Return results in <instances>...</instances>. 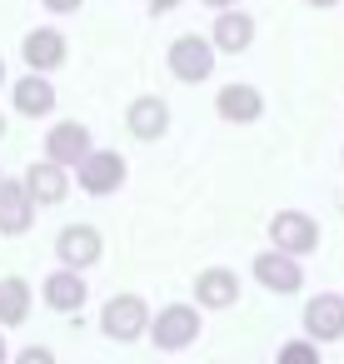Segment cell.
Instances as JSON below:
<instances>
[{
    "label": "cell",
    "mask_w": 344,
    "mask_h": 364,
    "mask_svg": "<svg viewBox=\"0 0 344 364\" xmlns=\"http://www.w3.org/2000/svg\"><path fill=\"white\" fill-rule=\"evenodd\" d=\"M215 60H220V50H215V41L210 36H175L170 41V55H165V65H170V75L180 80V85H205L210 75H215Z\"/></svg>",
    "instance_id": "1"
},
{
    "label": "cell",
    "mask_w": 344,
    "mask_h": 364,
    "mask_svg": "<svg viewBox=\"0 0 344 364\" xmlns=\"http://www.w3.org/2000/svg\"><path fill=\"white\" fill-rule=\"evenodd\" d=\"M150 344L165 349V354H180L200 339V309L195 304H165L160 314H150Z\"/></svg>",
    "instance_id": "2"
},
{
    "label": "cell",
    "mask_w": 344,
    "mask_h": 364,
    "mask_svg": "<svg viewBox=\"0 0 344 364\" xmlns=\"http://www.w3.org/2000/svg\"><path fill=\"white\" fill-rule=\"evenodd\" d=\"M150 329V304L140 294H110L105 309H100V334L115 339V344H135L140 334Z\"/></svg>",
    "instance_id": "3"
},
{
    "label": "cell",
    "mask_w": 344,
    "mask_h": 364,
    "mask_svg": "<svg viewBox=\"0 0 344 364\" xmlns=\"http://www.w3.org/2000/svg\"><path fill=\"white\" fill-rule=\"evenodd\" d=\"M75 185H80L85 195H95V200L115 195V190L125 185V155H120V150H90V155L75 165Z\"/></svg>",
    "instance_id": "4"
},
{
    "label": "cell",
    "mask_w": 344,
    "mask_h": 364,
    "mask_svg": "<svg viewBox=\"0 0 344 364\" xmlns=\"http://www.w3.org/2000/svg\"><path fill=\"white\" fill-rule=\"evenodd\" d=\"M269 245L274 250H284V255H314L319 250V225H314V215H304V210H279V215H269Z\"/></svg>",
    "instance_id": "5"
},
{
    "label": "cell",
    "mask_w": 344,
    "mask_h": 364,
    "mask_svg": "<svg viewBox=\"0 0 344 364\" xmlns=\"http://www.w3.org/2000/svg\"><path fill=\"white\" fill-rule=\"evenodd\" d=\"M249 274L269 289V294H299V284H304V269H299V259L294 255H284V250H264V255H254V264H249Z\"/></svg>",
    "instance_id": "6"
},
{
    "label": "cell",
    "mask_w": 344,
    "mask_h": 364,
    "mask_svg": "<svg viewBox=\"0 0 344 364\" xmlns=\"http://www.w3.org/2000/svg\"><path fill=\"white\" fill-rule=\"evenodd\" d=\"M100 255H105V240L95 225H65L55 235V259L70 269H90V264H100Z\"/></svg>",
    "instance_id": "7"
},
{
    "label": "cell",
    "mask_w": 344,
    "mask_h": 364,
    "mask_svg": "<svg viewBox=\"0 0 344 364\" xmlns=\"http://www.w3.org/2000/svg\"><path fill=\"white\" fill-rule=\"evenodd\" d=\"M41 299H45L55 314H80V309H85V299H90L85 269H70V264H60L55 274H45V284H41Z\"/></svg>",
    "instance_id": "8"
},
{
    "label": "cell",
    "mask_w": 344,
    "mask_h": 364,
    "mask_svg": "<svg viewBox=\"0 0 344 364\" xmlns=\"http://www.w3.org/2000/svg\"><path fill=\"white\" fill-rule=\"evenodd\" d=\"M65 55H70V41H65L55 26H41V31H31V36L21 41V60H26V70L50 75V70L65 65Z\"/></svg>",
    "instance_id": "9"
},
{
    "label": "cell",
    "mask_w": 344,
    "mask_h": 364,
    "mask_svg": "<svg viewBox=\"0 0 344 364\" xmlns=\"http://www.w3.org/2000/svg\"><path fill=\"white\" fill-rule=\"evenodd\" d=\"M304 334L314 344L344 339V294H309V304H304Z\"/></svg>",
    "instance_id": "10"
},
{
    "label": "cell",
    "mask_w": 344,
    "mask_h": 364,
    "mask_svg": "<svg viewBox=\"0 0 344 364\" xmlns=\"http://www.w3.org/2000/svg\"><path fill=\"white\" fill-rule=\"evenodd\" d=\"M90 150H95V145H90V130H85L80 120H55L50 135H45V160H55V165H65V170H75Z\"/></svg>",
    "instance_id": "11"
},
{
    "label": "cell",
    "mask_w": 344,
    "mask_h": 364,
    "mask_svg": "<svg viewBox=\"0 0 344 364\" xmlns=\"http://www.w3.org/2000/svg\"><path fill=\"white\" fill-rule=\"evenodd\" d=\"M210 41H215L220 55H244L254 46V16H244L240 6H225L210 26Z\"/></svg>",
    "instance_id": "12"
},
{
    "label": "cell",
    "mask_w": 344,
    "mask_h": 364,
    "mask_svg": "<svg viewBox=\"0 0 344 364\" xmlns=\"http://www.w3.org/2000/svg\"><path fill=\"white\" fill-rule=\"evenodd\" d=\"M26 195L36 200V205H60L65 195H70V185H75V175L65 170V165H55V160H36L31 170H26Z\"/></svg>",
    "instance_id": "13"
},
{
    "label": "cell",
    "mask_w": 344,
    "mask_h": 364,
    "mask_svg": "<svg viewBox=\"0 0 344 364\" xmlns=\"http://www.w3.org/2000/svg\"><path fill=\"white\" fill-rule=\"evenodd\" d=\"M11 100H16V115H26V120H41V115H55V85H50V75H41V70H31V75H21L16 85H11Z\"/></svg>",
    "instance_id": "14"
},
{
    "label": "cell",
    "mask_w": 344,
    "mask_h": 364,
    "mask_svg": "<svg viewBox=\"0 0 344 364\" xmlns=\"http://www.w3.org/2000/svg\"><path fill=\"white\" fill-rule=\"evenodd\" d=\"M215 115L230 120V125H254V120L264 115V95H259L254 85L230 80V85H220V95H215Z\"/></svg>",
    "instance_id": "15"
},
{
    "label": "cell",
    "mask_w": 344,
    "mask_h": 364,
    "mask_svg": "<svg viewBox=\"0 0 344 364\" xmlns=\"http://www.w3.org/2000/svg\"><path fill=\"white\" fill-rule=\"evenodd\" d=\"M36 210H41V205L26 195L21 180H6V185H0V235H6V240L26 235V230L36 225Z\"/></svg>",
    "instance_id": "16"
},
{
    "label": "cell",
    "mask_w": 344,
    "mask_h": 364,
    "mask_svg": "<svg viewBox=\"0 0 344 364\" xmlns=\"http://www.w3.org/2000/svg\"><path fill=\"white\" fill-rule=\"evenodd\" d=\"M125 125H130L135 140H160L170 130V105L160 95H135L130 110H125Z\"/></svg>",
    "instance_id": "17"
},
{
    "label": "cell",
    "mask_w": 344,
    "mask_h": 364,
    "mask_svg": "<svg viewBox=\"0 0 344 364\" xmlns=\"http://www.w3.org/2000/svg\"><path fill=\"white\" fill-rule=\"evenodd\" d=\"M195 299H200V309H230V304L240 299V274L225 269V264L200 269V274H195Z\"/></svg>",
    "instance_id": "18"
},
{
    "label": "cell",
    "mask_w": 344,
    "mask_h": 364,
    "mask_svg": "<svg viewBox=\"0 0 344 364\" xmlns=\"http://www.w3.org/2000/svg\"><path fill=\"white\" fill-rule=\"evenodd\" d=\"M31 319V284L21 274H6L0 279V329H16Z\"/></svg>",
    "instance_id": "19"
},
{
    "label": "cell",
    "mask_w": 344,
    "mask_h": 364,
    "mask_svg": "<svg viewBox=\"0 0 344 364\" xmlns=\"http://www.w3.org/2000/svg\"><path fill=\"white\" fill-rule=\"evenodd\" d=\"M274 364H319V344H314L309 334H304V339H289V344H279Z\"/></svg>",
    "instance_id": "20"
},
{
    "label": "cell",
    "mask_w": 344,
    "mask_h": 364,
    "mask_svg": "<svg viewBox=\"0 0 344 364\" xmlns=\"http://www.w3.org/2000/svg\"><path fill=\"white\" fill-rule=\"evenodd\" d=\"M11 364H55V349H45V344H26Z\"/></svg>",
    "instance_id": "21"
},
{
    "label": "cell",
    "mask_w": 344,
    "mask_h": 364,
    "mask_svg": "<svg viewBox=\"0 0 344 364\" xmlns=\"http://www.w3.org/2000/svg\"><path fill=\"white\" fill-rule=\"evenodd\" d=\"M41 6H45V11H55V16H70V11H80V6H85V0H41Z\"/></svg>",
    "instance_id": "22"
},
{
    "label": "cell",
    "mask_w": 344,
    "mask_h": 364,
    "mask_svg": "<svg viewBox=\"0 0 344 364\" xmlns=\"http://www.w3.org/2000/svg\"><path fill=\"white\" fill-rule=\"evenodd\" d=\"M145 6H150L155 16H165V11H175V6H180V0H145Z\"/></svg>",
    "instance_id": "23"
},
{
    "label": "cell",
    "mask_w": 344,
    "mask_h": 364,
    "mask_svg": "<svg viewBox=\"0 0 344 364\" xmlns=\"http://www.w3.org/2000/svg\"><path fill=\"white\" fill-rule=\"evenodd\" d=\"M304 6H314V11H334V6H344V0H304Z\"/></svg>",
    "instance_id": "24"
},
{
    "label": "cell",
    "mask_w": 344,
    "mask_h": 364,
    "mask_svg": "<svg viewBox=\"0 0 344 364\" xmlns=\"http://www.w3.org/2000/svg\"><path fill=\"white\" fill-rule=\"evenodd\" d=\"M200 6H210V11H225V6H240V0H200Z\"/></svg>",
    "instance_id": "25"
},
{
    "label": "cell",
    "mask_w": 344,
    "mask_h": 364,
    "mask_svg": "<svg viewBox=\"0 0 344 364\" xmlns=\"http://www.w3.org/2000/svg\"><path fill=\"white\" fill-rule=\"evenodd\" d=\"M0 364H11V344H6V334H0Z\"/></svg>",
    "instance_id": "26"
},
{
    "label": "cell",
    "mask_w": 344,
    "mask_h": 364,
    "mask_svg": "<svg viewBox=\"0 0 344 364\" xmlns=\"http://www.w3.org/2000/svg\"><path fill=\"white\" fill-rule=\"evenodd\" d=\"M0 90H6V55H0Z\"/></svg>",
    "instance_id": "27"
},
{
    "label": "cell",
    "mask_w": 344,
    "mask_h": 364,
    "mask_svg": "<svg viewBox=\"0 0 344 364\" xmlns=\"http://www.w3.org/2000/svg\"><path fill=\"white\" fill-rule=\"evenodd\" d=\"M0 140H6V115H0Z\"/></svg>",
    "instance_id": "28"
},
{
    "label": "cell",
    "mask_w": 344,
    "mask_h": 364,
    "mask_svg": "<svg viewBox=\"0 0 344 364\" xmlns=\"http://www.w3.org/2000/svg\"><path fill=\"white\" fill-rule=\"evenodd\" d=\"M0 185H6V175H0Z\"/></svg>",
    "instance_id": "29"
}]
</instances>
